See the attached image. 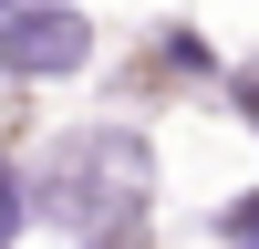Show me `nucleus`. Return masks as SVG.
I'll list each match as a JSON object with an SVG mask.
<instances>
[{"mask_svg": "<svg viewBox=\"0 0 259 249\" xmlns=\"http://www.w3.org/2000/svg\"><path fill=\"white\" fill-rule=\"evenodd\" d=\"M145 197H156V156L135 124H83L31 166V208L62 218L83 249H135L145 239Z\"/></svg>", "mask_w": 259, "mask_h": 249, "instance_id": "obj_1", "label": "nucleus"}, {"mask_svg": "<svg viewBox=\"0 0 259 249\" xmlns=\"http://www.w3.org/2000/svg\"><path fill=\"white\" fill-rule=\"evenodd\" d=\"M0 62L21 83H52V73H83L94 62V21L73 0H0Z\"/></svg>", "mask_w": 259, "mask_h": 249, "instance_id": "obj_2", "label": "nucleus"}, {"mask_svg": "<svg viewBox=\"0 0 259 249\" xmlns=\"http://www.w3.org/2000/svg\"><path fill=\"white\" fill-rule=\"evenodd\" d=\"M31 218H41V208H31V177H21L11 156H0V249H11L21 228H31Z\"/></svg>", "mask_w": 259, "mask_h": 249, "instance_id": "obj_3", "label": "nucleus"}, {"mask_svg": "<svg viewBox=\"0 0 259 249\" xmlns=\"http://www.w3.org/2000/svg\"><path fill=\"white\" fill-rule=\"evenodd\" d=\"M218 228H228V249H259V208H228Z\"/></svg>", "mask_w": 259, "mask_h": 249, "instance_id": "obj_4", "label": "nucleus"}, {"mask_svg": "<svg viewBox=\"0 0 259 249\" xmlns=\"http://www.w3.org/2000/svg\"><path fill=\"white\" fill-rule=\"evenodd\" d=\"M239 114H249V124H259V73H239Z\"/></svg>", "mask_w": 259, "mask_h": 249, "instance_id": "obj_5", "label": "nucleus"}, {"mask_svg": "<svg viewBox=\"0 0 259 249\" xmlns=\"http://www.w3.org/2000/svg\"><path fill=\"white\" fill-rule=\"evenodd\" d=\"M249 73H259V62H249Z\"/></svg>", "mask_w": 259, "mask_h": 249, "instance_id": "obj_6", "label": "nucleus"}]
</instances>
